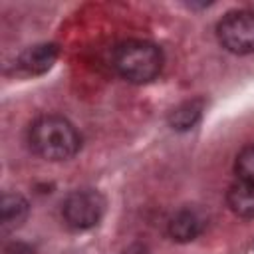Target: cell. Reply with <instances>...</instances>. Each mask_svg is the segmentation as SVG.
Instances as JSON below:
<instances>
[{
	"label": "cell",
	"instance_id": "1",
	"mask_svg": "<svg viewBox=\"0 0 254 254\" xmlns=\"http://www.w3.org/2000/svg\"><path fill=\"white\" fill-rule=\"evenodd\" d=\"M28 141L32 151L48 161H65L79 149V135L75 127L60 115L38 117L30 127Z\"/></svg>",
	"mask_w": 254,
	"mask_h": 254
},
{
	"label": "cell",
	"instance_id": "2",
	"mask_svg": "<svg viewBox=\"0 0 254 254\" xmlns=\"http://www.w3.org/2000/svg\"><path fill=\"white\" fill-rule=\"evenodd\" d=\"M113 65L121 77L131 83L153 81L163 67L161 50L145 40H127L115 48Z\"/></svg>",
	"mask_w": 254,
	"mask_h": 254
},
{
	"label": "cell",
	"instance_id": "3",
	"mask_svg": "<svg viewBox=\"0 0 254 254\" xmlns=\"http://www.w3.org/2000/svg\"><path fill=\"white\" fill-rule=\"evenodd\" d=\"M218 42L224 50L236 56L254 54V12L234 10L222 16L216 26Z\"/></svg>",
	"mask_w": 254,
	"mask_h": 254
},
{
	"label": "cell",
	"instance_id": "4",
	"mask_svg": "<svg viewBox=\"0 0 254 254\" xmlns=\"http://www.w3.org/2000/svg\"><path fill=\"white\" fill-rule=\"evenodd\" d=\"M105 212V198L93 189L71 192L62 206L64 220L73 230H87L95 226Z\"/></svg>",
	"mask_w": 254,
	"mask_h": 254
},
{
	"label": "cell",
	"instance_id": "5",
	"mask_svg": "<svg viewBox=\"0 0 254 254\" xmlns=\"http://www.w3.org/2000/svg\"><path fill=\"white\" fill-rule=\"evenodd\" d=\"M58 58V46L54 44H38L28 48L22 56H20V67L28 73V75H38L48 71L54 62Z\"/></svg>",
	"mask_w": 254,
	"mask_h": 254
},
{
	"label": "cell",
	"instance_id": "6",
	"mask_svg": "<svg viewBox=\"0 0 254 254\" xmlns=\"http://www.w3.org/2000/svg\"><path fill=\"white\" fill-rule=\"evenodd\" d=\"M200 230H202V218L192 208H183L175 212L173 218L169 220V234L173 236V240L179 242L194 240L200 234Z\"/></svg>",
	"mask_w": 254,
	"mask_h": 254
},
{
	"label": "cell",
	"instance_id": "7",
	"mask_svg": "<svg viewBox=\"0 0 254 254\" xmlns=\"http://www.w3.org/2000/svg\"><path fill=\"white\" fill-rule=\"evenodd\" d=\"M230 210L242 218H254V183L238 181L226 192Z\"/></svg>",
	"mask_w": 254,
	"mask_h": 254
},
{
	"label": "cell",
	"instance_id": "8",
	"mask_svg": "<svg viewBox=\"0 0 254 254\" xmlns=\"http://www.w3.org/2000/svg\"><path fill=\"white\" fill-rule=\"evenodd\" d=\"M0 210H2V224L8 230L12 226H18L26 218L28 202L20 194H4L0 202Z\"/></svg>",
	"mask_w": 254,
	"mask_h": 254
},
{
	"label": "cell",
	"instance_id": "9",
	"mask_svg": "<svg viewBox=\"0 0 254 254\" xmlns=\"http://www.w3.org/2000/svg\"><path fill=\"white\" fill-rule=\"evenodd\" d=\"M200 113H202V103L196 101V99H192V101H185L179 107H175L169 121H171L173 129L187 131V129H192V125L198 121Z\"/></svg>",
	"mask_w": 254,
	"mask_h": 254
},
{
	"label": "cell",
	"instance_id": "10",
	"mask_svg": "<svg viewBox=\"0 0 254 254\" xmlns=\"http://www.w3.org/2000/svg\"><path fill=\"white\" fill-rule=\"evenodd\" d=\"M234 171L238 175V181L254 183V143L246 145L234 161Z\"/></svg>",
	"mask_w": 254,
	"mask_h": 254
},
{
	"label": "cell",
	"instance_id": "11",
	"mask_svg": "<svg viewBox=\"0 0 254 254\" xmlns=\"http://www.w3.org/2000/svg\"><path fill=\"white\" fill-rule=\"evenodd\" d=\"M123 254H149V250H147L145 246H141V244H133V246H129Z\"/></svg>",
	"mask_w": 254,
	"mask_h": 254
}]
</instances>
